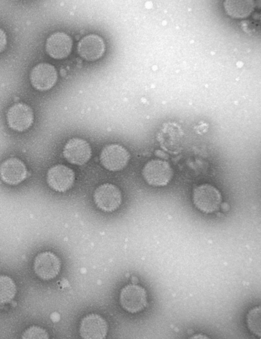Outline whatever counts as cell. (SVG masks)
Wrapping results in <instances>:
<instances>
[{"label": "cell", "mask_w": 261, "mask_h": 339, "mask_svg": "<svg viewBox=\"0 0 261 339\" xmlns=\"http://www.w3.org/2000/svg\"><path fill=\"white\" fill-rule=\"evenodd\" d=\"M59 258L50 251L38 254L34 262V270L41 279L48 280L54 279L59 273L61 269Z\"/></svg>", "instance_id": "cell-6"}, {"label": "cell", "mask_w": 261, "mask_h": 339, "mask_svg": "<svg viewBox=\"0 0 261 339\" xmlns=\"http://www.w3.org/2000/svg\"><path fill=\"white\" fill-rule=\"evenodd\" d=\"M63 155L70 163L83 165L87 162L91 156V149L89 144L85 140L79 138L70 139L63 149Z\"/></svg>", "instance_id": "cell-10"}, {"label": "cell", "mask_w": 261, "mask_h": 339, "mask_svg": "<svg viewBox=\"0 0 261 339\" xmlns=\"http://www.w3.org/2000/svg\"><path fill=\"white\" fill-rule=\"evenodd\" d=\"M30 79L32 85L36 89L47 90L55 84L57 72L55 67L49 63H39L31 70Z\"/></svg>", "instance_id": "cell-8"}, {"label": "cell", "mask_w": 261, "mask_h": 339, "mask_svg": "<svg viewBox=\"0 0 261 339\" xmlns=\"http://www.w3.org/2000/svg\"><path fill=\"white\" fill-rule=\"evenodd\" d=\"M8 124L12 129L22 132L29 129L33 123L34 114L32 108L23 103L12 105L7 113Z\"/></svg>", "instance_id": "cell-7"}, {"label": "cell", "mask_w": 261, "mask_h": 339, "mask_svg": "<svg viewBox=\"0 0 261 339\" xmlns=\"http://www.w3.org/2000/svg\"><path fill=\"white\" fill-rule=\"evenodd\" d=\"M95 204L101 210L112 212L116 210L121 203V193L115 185L105 183L98 186L93 195Z\"/></svg>", "instance_id": "cell-4"}, {"label": "cell", "mask_w": 261, "mask_h": 339, "mask_svg": "<svg viewBox=\"0 0 261 339\" xmlns=\"http://www.w3.org/2000/svg\"><path fill=\"white\" fill-rule=\"evenodd\" d=\"M260 307L256 306L251 309L246 317V322L250 331L258 337H260Z\"/></svg>", "instance_id": "cell-17"}, {"label": "cell", "mask_w": 261, "mask_h": 339, "mask_svg": "<svg viewBox=\"0 0 261 339\" xmlns=\"http://www.w3.org/2000/svg\"><path fill=\"white\" fill-rule=\"evenodd\" d=\"M120 303L122 308L130 313H137L144 310L147 305V296L142 286L130 284L123 287L120 293Z\"/></svg>", "instance_id": "cell-3"}, {"label": "cell", "mask_w": 261, "mask_h": 339, "mask_svg": "<svg viewBox=\"0 0 261 339\" xmlns=\"http://www.w3.org/2000/svg\"><path fill=\"white\" fill-rule=\"evenodd\" d=\"M129 159L128 152L122 146L116 144L105 147L100 155L102 165L111 171H118L123 169Z\"/></svg>", "instance_id": "cell-5"}, {"label": "cell", "mask_w": 261, "mask_h": 339, "mask_svg": "<svg viewBox=\"0 0 261 339\" xmlns=\"http://www.w3.org/2000/svg\"><path fill=\"white\" fill-rule=\"evenodd\" d=\"M7 44V36L5 32L0 28V53L5 48Z\"/></svg>", "instance_id": "cell-19"}, {"label": "cell", "mask_w": 261, "mask_h": 339, "mask_svg": "<svg viewBox=\"0 0 261 339\" xmlns=\"http://www.w3.org/2000/svg\"><path fill=\"white\" fill-rule=\"evenodd\" d=\"M74 172L69 167L59 164L50 168L47 173V182L55 190L64 192L68 190L74 181Z\"/></svg>", "instance_id": "cell-11"}, {"label": "cell", "mask_w": 261, "mask_h": 339, "mask_svg": "<svg viewBox=\"0 0 261 339\" xmlns=\"http://www.w3.org/2000/svg\"><path fill=\"white\" fill-rule=\"evenodd\" d=\"M27 170L25 164L20 159L11 157L2 162L0 165V177L6 183L15 185L23 181L27 177Z\"/></svg>", "instance_id": "cell-12"}, {"label": "cell", "mask_w": 261, "mask_h": 339, "mask_svg": "<svg viewBox=\"0 0 261 339\" xmlns=\"http://www.w3.org/2000/svg\"><path fill=\"white\" fill-rule=\"evenodd\" d=\"M142 174L145 180L150 185L164 186L173 176V170L170 164L160 159H152L144 165Z\"/></svg>", "instance_id": "cell-2"}, {"label": "cell", "mask_w": 261, "mask_h": 339, "mask_svg": "<svg viewBox=\"0 0 261 339\" xmlns=\"http://www.w3.org/2000/svg\"><path fill=\"white\" fill-rule=\"evenodd\" d=\"M105 42L99 36L90 34L83 37L79 42L77 51L84 59L94 61L99 59L104 53Z\"/></svg>", "instance_id": "cell-14"}, {"label": "cell", "mask_w": 261, "mask_h": 339, "mask_svg": "<svg viewBox=\"0 0 261 339\" xmlns=\"http://www.w3.org/2000/svg\"><path fill=\"white\" fill-rule=\"evenodd\" d=\"M72 46L71 37L65 33L58 32L53 33L47 39L45 48L50 57L60 59L69 55Z\"/></svg>", "instance_id": "cell-13"}, {"label": "cell", "mask_w": 261, "mask_h": 339, "mask_svg": "<svg viewBox=\"0 0 261 339\" xmlns=\"http://www.w3.org/2000/svg\"><path fill=\"white\" fill-rule=\"evenodd\" d=\"M192 201L195 206L205 213H212L219 210L222 197L220 191L213 185L204 183L193 190Z\"/></svg>", "instance_id": "cell-1"}, {"label": "cell", "mask_w": 261, "mask_h": 339, "mask_svg": "<svg viewBox=\"0 0 261 339\" xmlns=\"http://www.w3.org/2000/svg\"><path fill=\"white\" fill-rule=\"evenodd\" d=\"M16 293L14 281L6 275H0V303L5 304L11 301Z\"/></svg>", "instance_id": "cell-16"}, {"label": "cell", "mask_w": 261, "mask_h": 339, "mask_svg": "<svg viewBox=\"0 0 261 339\" xmlns=\"http://www.w3.org/2000/svg\"><path fill=\"white\" fill-rule=\"evenodd\" d=\"M49 335L45 329L36 326L28 328L22 335V338L24 339H47Z\"/></svg>", "instance_id": "cell-18"}, {"label": "cell", "mask_w": 261, "mask_h": 339, "mask_svg": "<svg viewBox=\"0 0 261 339\" xmlns=\"http://www.w3.org/2000/svg\"><path fill=\"white\" fill-rule=\"evenodd\" d=\"M108 330L106 321L100 316L91 313L82 319L80 325L81 336L85 339H102Z\"/></svg>", "instance_id": "cell-9"}, {"label": "cell", "mask_w": 261, "mask_h": 339, "mask_svg": "<svg viewBox=\"0 0 261 339\" xmlns=\"http://www.w3.org/2000/svg\"><path fill=\"white\" fill-rule=\"evenodd\" d=\"M224 5L228 14L237 18L248 16L254 7L253 3L249 1H227L224 3Z\"/></svg>", "instance_id": "cell-15"}]
</instances>
